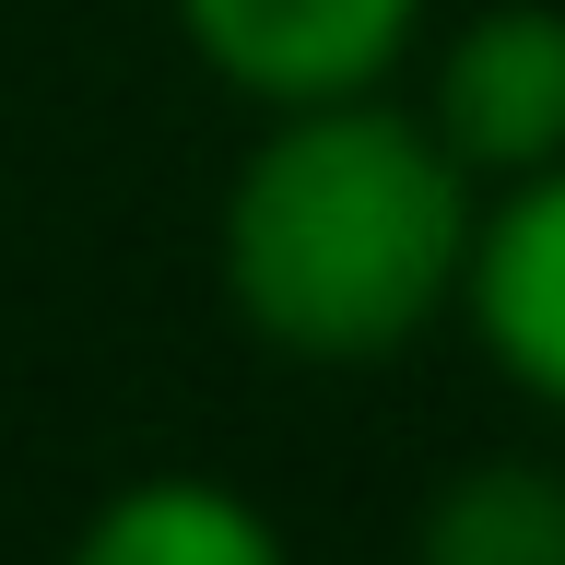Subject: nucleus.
<instances>
[{
  "label": "nucleus",
  "mask_w": 565,
  "mask_h": 565,
  "mask_svg": "<svg viewBox=\"0 0 565 565\" xmlns=\"http://www.w3.org/2000/svg\"><path fill=\"white\" fill-rule=\"evenodd\" d=\"M471 212L483 189L388 83L330 106H271L224 177L212 271L247 342L295 365H388L424 330H448Z\"/></svg>",
  "instance_id": "1"
},
{
  "label": "nucleus",
  "mask_w": 565,
  "mask_h": 565,
  "mask_svg": "<svg viewBox=\"0 0 565 565\" xmlns=\"http://www.w3.org/2000/svg\"><path fill=\"white\" fill-rule=\"evenodd\" d=\"M166 12L189 35V60L259 118L401 83L436 24V0H166Z\"/></svg>",
  "instance_id": "2"
},
{
  "label": "nucleus",
  "mask_w": 565,
  "mask_h": 565,
  "mask_svg": "<svg viewBox=\"0 0 565 565\" xmlns=\"http://www.w3.org/2000/svg\"><path fill=\"white\" fill-rule=\"evenodd\" d=\"M424 130L459 153L471 189L565 153V0H483L424 60Z\"/></svg>",
  "instance_id": "3"
},
{
  "label": "nucleus",
  "mask_w": 565,
  "mask_h": 565,
  "mask_svg": "<svg viewBox=\"0 0 565 565\" xmlns=\"http://www.w3.org/2000/svg\"><path fill=\"white\" fill-rule=\"evenodd\" d=\"M448 318L483 342V365L519 388V401L565 413V153L507 177V189H483Z\"/></svg>",
  "instance_id": "4"
},
{
  "label": "nucleus",
  "mask_w": 565,
  "mask_h": 565,
  "mask_svg": "<svg viewBox=\"0 0 565 565\" xmlns=\"http://www.w3.org/2000/svg\"><path fill=\"white\" fill-rule=\"evenodd\" d=\"M60 565H295L282 519L224 471H130L95 494Z\"/></svg>",
  "instance_id": "5"
},
{
  "label": "nucleus",
  "mask_w": 565,
  "mask_h": 565,
  "mask_svg": "<svg viewBox=\"0 0 565 565\" xmlns=\"http://www.w3.org/2000/svg\"><path fill=\"white\" fill-rule=\"evenodd\" d=\"M413 565H565V459H459L413 507Z\"/></svg>",
  "instance_id": "6"
}]
</instances>
